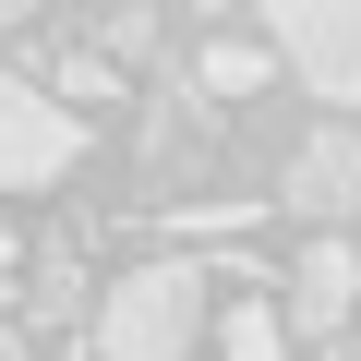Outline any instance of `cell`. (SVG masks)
<instances>
[{
    "label": "cell",
    "mask_w": 361,
    "mask_h": 361,
    "mask_svg": "<svg viewBox=\"0 0 361 361\" xmlns=\"http://www.w3.org/2000/svg\"><path fill=\"white\" fill-rule=\"evenodd\" d=\"M265 61H289L301 97L361 109V0H265Z\"/></svg>",
    "instance_id": "7a4b0ae2"
},
{
    "label": "cell",
    "mask_w": 361,
    "mask_h": 361,
    "mask_svg": "<svg viewBox=\"0 0 361 361\" xmlns=\"http://www.w3.org/2000/svg\"><path fill=\"white\" fill-rule=\"evenodd\" d=\"M265 73H277V61H265V49H241V37H217V49L193 61V85H205V97H265Z\"/></svg>",
    "instance_id": "52a82bcc"
},
{
    "label": "cell",
    "mask_w": 361,
    "mask_h": 361,
    "mask_svg": "<svg viewBox=\"0 0 361 361\" xmlns=\"http://www.w3.org/2000/svg\"><path fill=\"white\" fill-rule=\"evenodd\" d=\"M349 205H361V133L325 121V133H301V157H289V217H313V229L337 241Z\"/></svg>",
    "instance_id": "277c9868"
},
{
    "label": "cell",
    "mask_w": 361,
    "mask_h": 361,
    "mask_svg": "<svg viewBox=\"0 0 361 361\" xmlns=\"http://www.w3.org/2000/svg\"><path fill=\"white\" fill-rule=\"evenodd\" d=\"M13 25H25V0H0V37H13Z\"/></svg>",
    "instance_id": "7c38bea8"
},
{
    "label": "cell",
    "mask_w": 361,
    "mask_h": 361,
    "mask_svg": "<svg viewBox=\"0 0 361 361\" xmlns=\"http://www.w3.org/2000/svg\"><path fill=\"white\" fill-rule=\"evenodd\" d=\"M0 361H25V325H0Z\"/></svg>",
    "instance_id": "8fae6325"
},
{
    "label": "cell",
    "mask_w": 361,
    "mask_h": 361,
    "mask_svg": "<svg viewBox=\"0 0 361 361\" xmlns=\"http://www.w3.org/2000/svg\"><path fill=\"white\" fill-rule=\"evenodd\" d=\"M157 49V13H109V37H97V61H145Z\"/></svg>",
    "instance_id": "9c48e42d"
},
{
    "label": "cell",
    "mask_w": 361,
    "mask_h": 361,
    "mask_svg": "<svg viewBox=\"0 0 361 361\" xmlns=\"http://www.w3.org/2000/svg\"><path fill=\"white\" fill-rule=\"evenodd\" d=\"M85 313V253H37V325Z\"/></svg>",
    "instance_id": "ba28073f"
},
{
    "label": "cell",
    "mask_w": 361,
    "mask_h": 361,
    "mask_svg": "<svg viewBox=\"0 0 361 361\" xmlns=\"http://www.w3.org/2000/svg\"><path fill=\"white\" fill-rule=\"evenodd\" d=\"M49 97H121V73H109V61H97V49H73V61H61V85H49Z\"/></svg>",
    "instance_id": "30bf717a"
},
{
    "label": "cell",
    "mask_w": 361,
    "mask_h": 361,
    "mask_svg": "<svg viewBox=\"0 0 361 361\" xmlns=\"http://www.w3.org/2000/svg\"><path fill=\"white\" fill-rule=\"evenodd\" d=\"M73 169H85V121L37 73H0V193H49Z\"/></svg>",
    "instance_id": "3957f363"
},
{
    "label": "cell",
    "mask_w": 361,
    "mask_h": 361,
    "mask_svg": "<svg viewBox=\"0 0 361 361\" xmlns=\"http://www.w3.org/2000/svg\"><path fill=\"white\" fill-rule=\"evenodd\" d=\"M193 337H205V265L193 253H157V265H133L85 301L97 361H193Z\"/></svg>",
    "instance_id": "6da1fadb"
},
{
    "label": "cell",
    "mask_w": 361,
    "mask_h": 361,
    "mask_svg": "<svg viewBox=\"0 0 361 361\" xmlns=\"http://www.w3.org/2000/svg\"><path fill=\"white\" fill-rule=\"evenodd\" d=\"M349 301H361V253H349V241H301V277L277 289V325L337 337V325H349Z\"/></svg>",
    "instance_id": "5b68a950"
},
{
    "label": "cell",
    "mask_w": 361,
    "mask_h": 361,
    "mask_svg": "<svg viewBox=\"0 0 361 361\" xmlns=\"http://www.w3.org/2000/svg\"><path fill=\"white\" fill-rule=\"evenodd\" d=\"M217 349H229V361H289V325H277V301H265V289H241V301L217 313Z\"/></svg>",
    "instance_id": "8992f818"
},
{
    "label": "cell",
    "mask_w": 361,
    "mask_h": 361,
    "mask_svg": "<svg viewBox=\"0 0 361 361\" xmlns=\"http://www.w3.org/2000/svg\"><path fill=\"white\" fill-rule=\"evenodd\" d=\"M0 265H13V217H0Z\"/></svg>",
    "instance_id": "4fadbf2b"
}]
</instances>
